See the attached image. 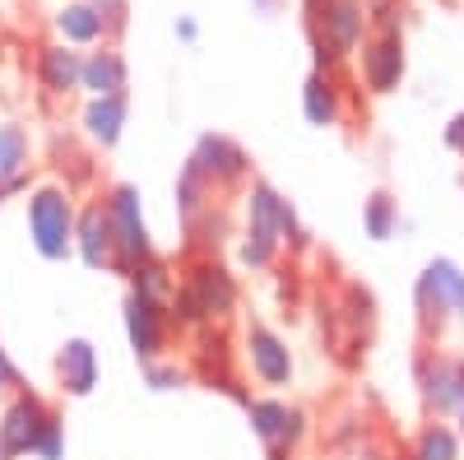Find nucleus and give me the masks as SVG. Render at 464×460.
<instances>
[{"label": "nucleus", "mask_w": 464, "mask_h": 460, "mask_svg": "<svg viewBox=\"0 0 464 460\" xmlns=\"http://www.w3.org/2000/svg\"><path fill=\"white\" fill-rule=\"evenodd\" d=\"M232 367V354H227V335L223 326H205L196 330V372L209 377V372H227Z\"/></svg>", "instance_id": "cd10ccee"}, {"label": "nucleus", "mask_w": 464, "mask_h": 460, "mask_svg": "<svg viewBox=\"0 0 464 460\" xmlns=\"http://www.w3.org/2000/svg\"><path fill=\"white\" fill-rule=\"evenodd\" d=\"M362 228L372 242H391L395 228H400V201L391 196V191H372V196L362 201Z\"/></svg>", "instance_id": "393cba45"}, {"label": "nucleus", "mask_w": 464, "mask_h": 460, "mask_svg": "<svg viewBox=\"0 0 464 460\" xmlns=\"http://www.w3.org/2000/svg\"><path fill=\"white\" fill-rule=\"evenodd\" d=\"M446 149L464 159V112H455V117H450V126H446Z\"/></svg>", "instance_id": "72a5a7b5"}, {"label": "nucleus", "mask_w": 464, "mask_h": 460, "mask_svg": "<svg viewBox=\"0 0 464 460\" xmlns=\"http://www.w3.org/2000/svg\"><path fill=\"white\" fill-rule=\"evenodd\" d=\"M200 381H205V387H214V391H223L227 400H237L242 409L251 405V391L242 387V377H237V372H232V367H227V372H209V377H200Z\"/></svg>", "instance_id": "2f4dec72"}, {"label": "nucleus", "mask_w": 464, "mask_h": 460, "mask_svg": "<svg viewBox=\"0 0 464 460\" xmlns=\"http://www.w3.org/2000/svg\"><path fill=\"white\" fill-rule=\"evenodd\" d=\"M93 10L102 15V24H107V33H111V37L121 33V28H126V19H130V5H126V0H93Z\"/></svg>", "instance_id": "473e14b6"}, {"label": "nucleus", "mask_w": 464, "mask_h": 460, "mask_svg": "<svg viewBox=\"0 0 464 460\" xmlns=\"http://www.w3.org/2000/svg\"><path fill=\"white\" fill-rule=\"evenodd\" d=\"M126 84H130V65H126V56L116 52L111 43L84 52V80H80V89H84L89 98L126 93Z\"/></svg>", "instance_id": "6ab92c4d"}, {"label": "nucleus", "mask_w": 464, "mask_h": 460, "mask_svg": "<svg viewBox=\"0 0 464 460\" xmlns=\"http://www.w3.org/2000/svg\"><path fill=\"white\" fill-rule=\"evenodd\" d=\"M74 214H80V205H74L70 186L47 181V186L28 191V238L43 260L74 256Z\"/></svg>", "instance_id": "7ed1b4c3"}, {"label": "nucleus", "mask_w": 464, "mask_h": 460, "mask_svg": "<svg viewBox=\"0 0 464 460\" xmlns=\"http://www.w3.org/2000/svg\"><path fill=\"white\" fill-rule=\"evenodd\" d=\"M251 433L265 446V460H293L302 437H306V414L297 405H288L284 396H251L246 405Z\"/></svg>", "instance_id": "423d86ee"}, {"label": "nucleus", "mask_w": 464, "mask_h": 460, "mask_svg": "<svg viewBox=\"0 0 464 460\" xmlns=\"http://www.w3.org/2000/svg\"><path fill=\"white\" fill-rule=\"evenodd\" d=\"M186 163H196L200 177L214 186V196H227V191H242L251 181V153L232 140V135H214L205 131L196 140V149H190V159Z\"/></svg>", "instance_id": "6e6552de"}, {"label": "nucleus", "mask_w": 464, "mask_h": 460, "mask_svg": "<svg viewBox=\"0 0 464 460\" xmlns=\"http://www.w3.org/2000/svg\"><path fill=\"white\" fill-rule=\"evenodd\" d=\"M19 387V372H14V363H10V354L0 349V396H10Z\"/></svg>", "instance_id": "f704fd0d"}, {"label": "nucleus", "mask_w": 464, "mask_h": 460, "mask_svg": "<svg viewBox=\"0 0 464 460\" xmlns=\"http://www.w3.org/2000/svg\"><path fill=\"white\" fill-rule=\"evenodd\" d=\"M24 191H33V172H24V177H14V181H5V186H0V205H5V201H14V196H24Z\"/></svg>", "instance_id": "c9c22d12"}, {"label": "nucleus", "mask_w": 464, "mask_h": 460, "mask_svg": "<svg viewBox=\"0 0 464 460\" xmlns=\"http://www.w3.org/2000/svg\"><path fill=\"white\" fill-rule=\"evenodd\" d=\"M126 117H130V93H107V98H89L84 112H80V126L89 135V144L98 149H116L126 131Z\"/></svg>", "instance_id": "a211bd4d"}, {"label": "nucleus", "mask_w": 464, "mask_h": 460, "mask_svg": "<svg viewBox=\"0 0 464 460\" xmlns=\"http://www.w3.org/2000/svg\"><path fill=\"white\" fill-rule=\"evenodd\" d=\"M339 317H343L348 335L367 339L372 326H376V298H372V289H362L358 279H348L343 284V302H339Z\"/></svg>", "instance_id": "b1692460"}, {"label": "nucleus", "mask_w": 464, "mask_h": 460, "mask_svg": "<svg viewBox=\"0 0 464 460\" xmlns=\"http://www.w3.org/2000/svg\"><path fill=\"white\" fill-rule=\"evenodd\" d=\"M367 28L372 33H404V0H372Z\"/></svg>", "instance_id": "c756f323"}, {"label": "nucleus", "mask_w": 464, "mask_h": 460, "mask_svg": "<svg viewBox=\"0 0 464 460\" xmlns=\"http://www.w3.org/2000/svg\"><path fill=\"white\" fill-rule=\"evenodd\" d=\"M56 387L65 396H74V400L93 396V387H98V349H93V339L74 335V339H65L56 349Z\"/></svg>", "instance_id": "f3484780"}, {"label": "nucleus", "mask_w": 464, "mask_h": 460, "mask_svg": "<svg viewBox=\"0 0 464 460\" xmlns=\"http://www.w3.org/2000/svg\"><path fill=\"white\" fill-rule=\"evenodd\" d=\"M459 186H464V172H459Z\"/></svg>", "instance_id": "58836bf2"}, {"label": "nucleus", "mask_w": 464, "mask_h": 460, "mask_svg": "<svg viewBox=\"0 0 464 460\" xmlns=\"http://www.w3.org/2000/svg\"><path fill=\"white\" fill-rule=\"evenodd\" d=\"M33 455H37V460H65V418H61V409L47 414V424H43V433H37Z\"/></svg>", "instance_id": "c85d7f7f"}, {"label": "nucleus", "mask_w": 464, "mask_h": 460, "mask_svg": "<svg viewBox=\"0 0 464 460\" xmlns=\"http://www.w3.org/2000/svg\"><path fill=\"white\" fill-rule=\"evenodd\" d=\"M168 321H172V330H177V335H196V330L214 326V321H209V312L200 307V298L190 293L181 279H177V289H172V298H168Z\"/></svg>", "instance_id": "a878e982"}, {"label": "nucleus", "mask_w": 464, "mask_h": 460, "mask_svg": "<svg viewBox=\"0 0 464 460\" xmlns=\"http://www.w3.org/2000/svg\"><path fill=\"white\" fill-rule=\"evenodd\" d=\"M450 424H455V433H459V442H464V396H459V409H455Z\"/></svg>", "instance_id": "4c0bfd02"}, {"label": "nucleus", "mask_w": 464, "mask_h": 460, "mask_svg": "<svg viewBox=\"0 0 464 460\" xmlns=\"http://www.w3.org/2000/svg\"><path fill=\"white\" fill-rule=\"evenodd\" d=\"M74 256H80L89 270H111L116 242H111V219H107L102 196L84 201L80 214H74Z\"/></svg>", "instance_id": "2eb2a0df"}, {"label": "nucleus", "mask_w": 464, "mask_h": 460, "mask_svg": "<svg viewBox=\"0 0 464 460\" xmlns=\"http://www.w3.org/2000/svg\"><path fill=\"white\" fill-rule=\"evenodd\" d=\"M33 172V140L19 122H0V186Z\"/></svg>", "instance_id": "4be33fe9"}, {"label": "nucleus", "mask_w": 464, "mask_h": 460, "mask_svg": "<svg viewBox=\"0 0 464 460\" xmlns=\"http://www.w3.org/2000/svg\"><path fill=\"white\" fill-rule=\"evenodd\" d=\"M135 293H144V298H159V302H168L172 298V289H177V270L163 260V256H153V260H144L140 270L126 279Z\"/></svg>", "instance_id": "bb28decb"}, {"label": "nucleus", "mask_w": 464, "mask_h": 460, "mask_svg": "<svg viewBox=\"0 0 464 460\" xmlns=\"http://www.w3.org/2000/svg\"><path fill=\"white\" fill-rule=\"evenodd\" d=\"M302 117L312 126H339L343 122V84L339 74H321L312 70L302 84Z\"/></svg>", "instance_id": "aec40b11"}, {"label": "nucleus", "mask_w": 464, "mask_h": 460, "mask_svg": "<svg viewBox=\"0 0 464 460\" xmlns=\"http://www.w3.org/2000/svg\"><path fill=\"white\" fill-rule=\"evenodd\" d=\"M358 70L367 93H395L404 84V33H367L358 47Z\"/></svg>", "instance_id": "f8f14e48"}, {"label": "nucleus", "mask_w": 464, "mask_h": 460, "mask_svg": "<svg viewBox=\"0 0 464 460\" xmlns=\"http://www.w3.org/2000/svg\"><path fill=\"white\" fill-rule=\"evenodd\" d=\"M140 372H144V387H153V391H177V387H186V367H177V363H140Z\"/></svg>", "instance_id": "7c9ffc66"}, {"label": "nucleus", "mask_w": 464, "mask_h": 460, "mask_svg": "<svg viewBox=\"0 0 464 460\" xmlns=\"http://www.w3.org/2000/svg\"><path fill=\"white\" fill-rule=\"evenodd\" d=\"M177 37H181V43H196V37H200L196 19H177Z\"/></svg>", "instance_id": "e433bc0d"}, {"label": "nucleus", "mask_w": 464, "mask_h": 460, "mask_svg": "<svg viewBox=\"0 0 464 460\" xmlns=\"http://www.w3.org/2000/svg\"><path fill=\"white\" fill-rule=\"evenodd\" d=\"M52 28H56V43H65L74 52H89V47L111 43V33H107L102 15L93 10V0H65V5L52 15Z\"/></svg>", "instance_id": "dca6fc26"}, {"label": "nucleus", "mask_w": 464, "mask_h": 460, "mask_svg": "<svg viewBox=\"0 0 464 460\" xmlns=\"http://www.w3.org/2000/svg\"><path fill=\"white\" fill-rule=\"evenodd\" d=\"M242 358H246V367H251V377L260 381V387H269V391L293 387V349H288V339L275 326H265L260 317H251L246 330H242Z\"/></svg>", "instance_id": "1a4fd4ad"}, {"label": "nucleus", "mask_w": 464, "mask_h": 460, "mask_svg": "<svg viewBox=\"0 0 464 460\" xmlns=\"http://www.w3.org/2000/svg\"><path fill=\"white\" fill-rule=\"evenodd\" d=\"M47 414H52V405H47L43 396L28 391V387H14L10 400H5V409H0V460H24V455H33L37 433H43V424H47Z\"/></svg>", "instance_id": "9d476101"}, {"label": "nucleus", "mask_w": 464, "mask_h": 460, "mask_svg": "<svg viewBox=\"0 0 464 460\" xmlns=\"http://www.w3.org/2000/svg\"><path fill=\"white\" fill-rule=\"evenodd\" d=\"M181 284L200 298V307L209 312V321H214V326H223L232 312H237V279H232L214 256H196V260H186Z\"/></svg>", "instance_id": "ddd939ff"}, {"label": "nucleus", "mask_w": 464, "mask_h": 460, "mask_svg": "<svg viewBox=\"0 0 464 460\" xmlns=\"http://www.w3.org/2000/svg\"><path fill=\"white\" fill-rule=\"evenodd\" d=\"M413 381H418V396H422L428 418H446L450 424L455 409H459V396H464V358L422 344L413 354Z\"/></svg>", "instance_id": "39448f33"}, {"label": "nucleus", "mask_w": 464, "mask_h": 460, "mask_svg": "<svg viewBox=\"0 0 464 460\" xmlns=\"http://www.w3.org/2000/svg\"><path fill=\"white\" fill-rule=\"evenodd\" d=\"M33 74H37V89H43L47 98H74V93H84L80 89L84 52H74L65 43H47V47H37V56H33Z\"/></svg>", "instance_id": "4468645a"}, {"label": "nucleus", "mask_w": 464, "mask_h": 460, "mask_svg": "<svg viewBox=\"0 0 464 460\" xmlns=\"http://www.w3.org/2000/svg\"><path fill=\"white\" fill-rule=\"evenodd\" d=\"M413 307H418L422 344L441 339L450 321L464 326V270L450 256H432L428 265H422V275L413 284Z\"/></svg>", "instance_id": "f257e3e1"}, {"label": "nucleus", "mask_w": 464, "mask_h": 460, "mask_svg": "<svg viewBox=\"0 0 464 460\" xmlns=\"http://www.w3.org/2000/svg\"><path fill=\"white\" fill-rule=\"evenodd\" d=\"M102 205H107V219H111V242H116L111 270L121 275V279H130L144 260L159 256V247H153V238H149V223H144L140 191H135L130 181H116V186H107Z\"/></svg>", "instance_id": "20e7f679"}, {"label": "nucleus", "mask_w": 464, "mask_h": 460, "mask_svg": "<svg viewBox=\"0 0 464 460\" xmlns=\"http://www.w3.org/2000/svg\"><path fill=\"white\" fill-rule=\"evenodd\" d=\"M459 451H464V442L446 418H428L409 442V460H459Z\"/></svg>", "instance_id": "412c9836"}, {"label": "nucleus", "mask_w": 464, "mask_h": 460, "mask_svg": "<svg viewBox=\"0 0 464 460\" xmlns=\"http://www.w3.org/2000/svg\"><path fill=\"white\" fill-rule=\"evenodd\" d=\"M121 317H126V339L140 363H159L172 344V321H168V302L159 298H144L135 289H126L121 302Z\"/></svg>", "instance_id": "9b49d317"}, {"label": "nucleus", "mask_w": 464, "mask_h": 460, "mask_svg": "<svg viewBox=\"0 0 464 460\" xmlns=\"http://www.w3.org/2000/svg\"><path fill=\"white\" fill-rule=\"evenodd\" d=\"M302 10H306V28H316L343 61H353L362 37L372 33L362 0H302Z\"/></svg>", "instance_id": "0eeeda50"}, {"label": "nucleus", "mask_w": 464, "mask_h": 460, "mask_svg": "<svg viewBox=\"0 0 464 460\" xmlns=\"http://www.w3.org/2000/svg\"><path fill=\"white\" fill-rule=\"evenodd\" d=\"M209 205H214V186L200 177L196 163H186V168L177 172V210H181V223L190 228Z\"/></svg>", "instance_id": "5701e85b"}, {"label": "nucleus", "mask_w": 464, "mask_h": 460, "mask_svg": "<svg viewBox=\"0 0 464 460\" xmlns=\"http://www.w3.org/2000/svg\"><path fill=\"white\" fill-rule=\"evenodd\" d=\"M246 228H242V242H237V260L246 270H275L279 256H284V242H279V214H284V196L265 177H251L246 186Z\"/></svg>", "instance_id": "f03ea898"}]
</instances>
